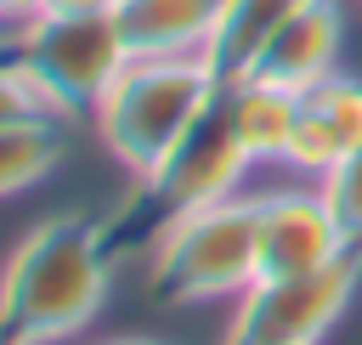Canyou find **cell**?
<instances>
[{
	"mask_svg": "<svg viewBox=\"0 0 362 345\" xmlns=\"http://www.w3.org/2000/svg\"><path fill=\"white\" fill-rule=\"evenodd\" d=\"M260 164L238 113V85H215V96L204 102V113L187 124V136L141 175H130V192L119 198V209L102 221V238L119 255L158 243L181 215L232 198V187L243 181V170Z\"/></svg>",
	"mask_w": 362,
	"mask_h": 345,
	"instance_id": "obj_1",
	"label": "cell"
},
{
	"mask_svg": "<svg viewBox=\"0 0 362 345\" xmlns=\"http://www.w3.org/2000/svg\"><path fill=\"white\" fill-rule=\"evenodd\" d=\"M107 283H113V249L102 238V221L51 215L6 255L0 334L23 345H57L102 311Z\"/></svg>",
	"mask_w": 362,
	"mask_h": 345,
	"instance_id": "obj_2",
	"label": "cell"
},
{
	"mask_svg": "<svg viewBox=\"0 0 362 345\" xmlns=\"http://www.w3.org/2000/svg\"><path fill=\"white\" fill-rule=\"evenodd\" d=\"M215 85L221 79L209 74L204 57H130L90 113L96 136L130 175H141L187 136V124L204 113Z\"/></svg>",
	"mask_w": 362,
	"mask_h": 345,
	"instance_id": "obj_3",
	"label": "cell"
},
{
	"mask_svg": "<svg viewBox=\"0 0 362 345\" xmlns=\"http://www.w3.org/2000/svg\"><path fill=\"white\" fill-rule=\"evenodd\" d=\"M0 62H11L51 113L79 119V113H96L107 85L124 74L130 51L113 11H85V17L40 11L11 28V40L0 45Z\"/></svg>",
	"mask_w": 362,
	"mask_h": 345,
	"instance_id": "obj_4",
	"label": "cell"
},
{
	"mask_svg": "<svg viewBox=\"0 0 362 345\" xmlns=\"http://www.w3.org/2000/svg\"><path fill=\"white\" fill-rule=\"evenodd\" d=\"M255 277V198L204 204L153 243V294L164 305L238 300Z\"/></svg>",
	"mask_w": 362,
	"mask_h": 345,
	"instance_id": "obj_5",
	"label": "cell"
},
{
	"mask_svg": "<svg viewBox=\"0 0 362 345\" xmlns=\"http://www.w3.org/2000/svg\"><path fill=\"white\" fill-rule=\"evenodd\" d=\"M362 283V249L300 271V277H255L226 317L221 345H322L334 322L351 311Z\"/></svg>",
	"mask_w": 362,
	"mask_h": 345,
	"instance_id": "obj_6",
	"label": "cell"
},
{
	"mask_svg": "<svg viewBox=\"0 0 362 345\" xmlns=\"http://www.w3.org/2000/svg\"><path fill=\"white\" fill-rule=\"evenodd\" d=\"M351 249L322 187H283L255 198V266L260 277H300Z\"/></svg>",
	"mask_w": 362,
	"mask_h": 345,
	"instance_id": "obj_7",
	"label": "cell"
},
{
	"mask_svg": "<svg viewBox=\"0 0 362 345\" xmlns=\"http://www.w3.org/2000/svg\"><path fill=\"white\" fill-rule=\"evenodd\" d=\"M362 147V79L328 74L311 90H300L294 102V130L283 147V164L305 170V175H328L345 153Z\"/></svg>",
	"mask_w": 362,
	"mask_h": 345,
	"instance_id": "obj_8",
	"label": "cell"
},
{
	"mask_svg": "<svg viewBox=\"0 0 362 345\" xmlns=\"http://www.w3.org/2000/svg\"><path fill=\"white\" fill-rule=\"evenodd\" d=\"M339 45H345V17L334 0H311L300 17H288L277 28V40L260 51L255 74L260 85H277V90H311L317 79L334 74L339 62Z\"/></svg>",
	"mask_w": 362,
	"mask_h": 345,
	"instance_id": "obj_9",
	"label": "cell"
},
{
	"mask_svg": "<svg viewBox=\"0 0 362 345\" xmlns=\"http://www.w3.org/2000/svg\"><path fill=\"white\" fill-rule=\"evenodd\" d=\"M221 0H119L113 23L130 57H204Z\"/></svg>",
	"mask_w": 362,
	"mask_h": 345,
	"instance_id": "obj_10",
	"label": "cell"
},
{
	"mask_svg": "<svg viewBox=\"0 0 362 345\" xmlns=\"http://www.w3.org/2000/svg\"><path fill=\"white\" fill-rule=\"evenodd\" d=\"M311 0H221V17H215V34L204 45V62L221 85L232 79H249L260 51L277 40V28L288 17H300Z\"/></svg>",
	"mask_w": 362,
	"mask_h": 345,
	"instance_id": "obj_11",
	"label": "cell"
},
{
	"mask_svg": "<svg viewBox=\"0 0 362 345\" xmlns=\"http://www.w3.org/2000/svg\"><path fill=\"white\" fill-rule=\"evenodd\" d=\"M62 158V113H23L0 124V198L28 192Z\"/></svg>",
	"mask_w": 362,
	"mask_h": 345,
	"instance_id": "obj_12",
	"label": "cell"
},
{
	"mask_svg": "<svg viewBox=\"0 0 362 345\" xmlns=\"http://www.w3.org/2000/svg\"><path fill=\"white\" fill-rule=\"evenodd\" d=\"M322 198L334 204V215H339V226H345V238H351V249H362V147L356 153H345L322 181Z\"/></svg>",
	"mask_w": 362,
	"mask_h": 345,
	"instance_id": "obj_13",
	"label": "cell"
},
{
	"mask_svg": "<svg viewBox=\"0 0 362 345\" xmlns=\"http://www.w3.org/2000/svg\"><path fill=\"white\" fill-rule=\"evenodd\" d=\"M23 113H51V107L40 102V90H34L11 62H0V124H6V119H23Z\"/></svg>",
	"mask_w": 362,
	"mask_h": 345,
	"instance_id": "obj_14",
	"label": "cell"
},
{
	"mask_svg": "<svg viewBox=\"0 0 362 345\" xmlns=\"http://www.w3.org/2000/svg\"><path fill=\"white\" fill-rule=\"evenodd\" d=\"M40 11H45V0H0V23H6V28L28 23V17H40Z\"/></svg>",
	"mask_w": 362,
	"mask_h": 345,
	"instance_id": "obj_15",
	"label": "cell"
},
{
	"mask_svg": "<svg viewBox=\"0 0 362 345\" xmlns=\"http://www.w3.org/2000/svg\"><path fill=\"white\" fill-rule=\"evenodd\" d=\"M119 0H45V11H68V17H85V11H113Z\"/></svg>",
	"mask_w": 362,
	"mask_h": 345,
	"instance_id": "obj_16",
	"label": "cell"
},
{
	"mask_svg": "<svg viewBox=\"0 0 362 345\" xmlns=\"http://www.w3.org/2000/svg\"><path fill=\"white\" fill-rule=\"evenodd\" d=\"M102 345H164V339H102Z\"/></svg>",
	"mask_w": 362,
	"mask_h": 345,
	"instance_id": "obj_17",
	"label": "cell"
},
{
	"mask_svg": "<svg viewBox=\"0 0 362 345\" xmlns=\"http://www.w3.org/2000/svg\"><path fill=\"white\" fill-rule=\"evenodd\" d=\"M0 345H23V339H11V334H0Z\"/></svg>",
	"mask_w": 362,
	"mask_h": 345,
	"instance_id": "obj_18",
	"label": "cell"
}]
</instances>
